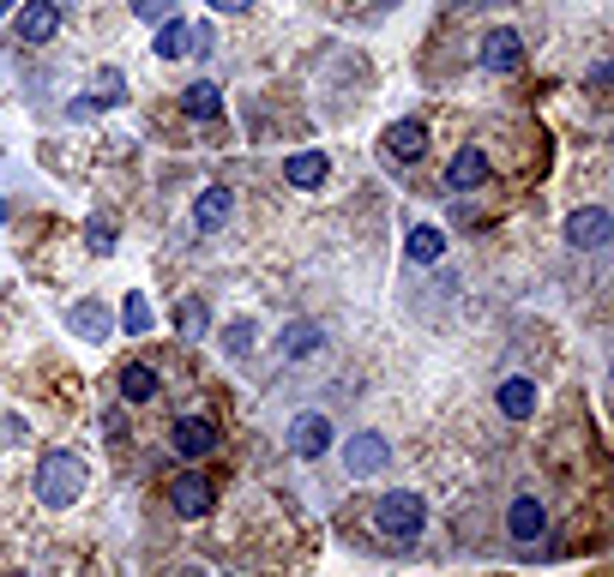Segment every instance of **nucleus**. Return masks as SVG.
Here are the masks:
<instances>
[{
	"instance_id": "nucleus-1",
	"label": "nucleus",
	"mask_w": 614,
	"mask_h": 577,
	"mask_svg": "<svg viewBox=\"0 0 614 577\" xmlns=\"http://www.w3.org/2000/svg\"><path fill=\"white\" fill-rule=\"evenodd\" d=\"M85 481H91V469H85L79 451H42V463H37V500L49 505V512L79 505L85 500Z\"/></svg>"
},
{
	"instance_id": "nucleus-2",
	"label": "nucleus",
	"mask_w": 614,
	"mask_h": 577,
	"mask_svg": "<svg viewBox=\"0 0 614 577\" xmlns=\"http://www.w3.org/2000/svg\"><path fill=\"white\" fill-rule=\"evenodd\" d=\"M374 529L386 541H398V548H410V541L428 529V505H422V493H410V488L379 493V500H374Z\"/></svg>"
},
{
	"instance_id": "nucleus-3",
	"label": "nucleus",
	"mask_w": 614,
	"mask_h": 577,
	"mask_svg": "<svg viewBox=\"0 0 614 577\" xmlns=\"http://www.w3.org/2000/svg\"><path fill=\"white\" fill-rule=\"evenodd\" d=\"M170 505H175V517H205L211 505H217L211 475H205V469H181V475L170 481Z\"/></svg>"
},
{
	"instance_id": "nucleus-4",
	"label": "nucleus",
	"mask_w": 614,
	"mask_h": 577,
	"mask_svg": "<svg viewBox=\"0 0 614 577\" xmlns=\"http://www.w3.org/2000/svg\"><path fill=\"white\" fill-rule=\"evenodd\" d=\"M289 451H296L301 463H319L331 451V422L319 410H301L296 422H289Z\"/></svg>"
},
{
	"instance_id": "nucleus-5",
	"label": "nucleus",
	"mask_w": 614,
	"mask_h": 577,
	"mask_svg": "<svg viewBox=\"0 0 614 577\" xmlns=\"http://www.w3.org/2000/svg\"><path fill=\"white\" fill-rule=\"evenodd\" d=\"M614 241V217L602 205H585L566 217V247H578V253H597V247Z\"/></svg>"
},
{
	"instance_id": "nucleus-6",
	"label": "nucleus",
	"mask_w": 614,
	"mask_h": 577,
	"mask_svg": "<svg viewBox=\"0 0 614 577\" xmlns=\"http://www.w3.org/2000/svg\"><path fill=\"white\" fill-rule=\"evenodd\" d=\"M170 446H175V457H211V451H217V427H211L205 415H181V422L170 427Z\"/></svg>"
},
{
	"instance_id": "nucleus-7",
	"label": "nucleus",
	"mask_w": 614,
	"mask_h": 577,
	"mask_svg": "<svg viewBox=\"0 0 614 577\" xmlns=\"http://www.w3.org/2000/svg\"><path fill=\"white\" fill-rule=\"evenodd\" d=\"M542 529H549V512H542V500H536V493H518V500L506 505V536L530 548V541H542Z\"/></svg>"
},
{
	"instance_id": "nucleus-8",
	"label": "nucleus",
	"mask_w": 614,
	"mask_h": 577,
	"mask_svg": "<svg viewBox=\"0 0 614 577\" xmlns=\"http://www.w3.org/2000/svg\"><path fill=\"white\" fill-rule=\"evenodd\" d=\"M488 180V156H483V145H458V156L446 163V187L452 192H476Z\"/></svg>"
},
{
	"instance_id": "nucleus-9",
	"label": "nucleus",
	"mask_w": 614,
	"mask_h": 577,
	"mask_svg": "<svg viewBox=\"0 0 614 577\" xmlns=\"http://www.w3.org/2000/svg\"><path fill=\"white\" fill-rule=\"evenodd\" d=\"M386 156L392 163H422L428 156V127L422 121H392L386 127Z\"/></svg>"
},
{
	"instance_id": "nucleus-10",
	"label": "nucleus",
	"mask_w": 614,
	"mask_h": 577,
	"mask_svg": "<svg viewBox=\"0 0 614 577\" xmlns=\"http://www.w3.org/2000/svg\"><path fill=\"white\" fill-rule=\"evenodd\" d=\"M483 66L488 73H518L524 66V37L518 30H488L483 37Z\"/></svg>"
},
{
	"instance_id": "nucleus-11",
	"label": "nucleus",
	"mask_w": 614,
	"mask_h": 577,
	"mask_svg": "<svg viewBox=\"0 0 614 577\" xmlns=\"http://www.w3.org/2000/svg\"><path fill=\"white\" fill-rule=\"evenodd\" d=\"M319 343H326V331H319L314 319H289L284 331H277V355L284 361H308Z\"/></svg>"
},
{
	"instance_id": "nucleus-12",
	"label": "nucleus",
	"mask_w": 614,
	"mask_h": 577,
	"mask_svg": "<svg viewBox=\"0 0 614 577\" xmlns=\"http://www.w3.org/2000/svg\"><path fill=\"white\" fill-rule=\"evenodd\" d=\"M229 211H236V199H229V187H205L193 205V229L199 235H217L223 223H229Z\"/></svg>"
},
{
	"instance_id": "nucleus-13",
	"label": "nucleus",
	"mask_w": 614,
	"mask_h": 577,
	"mask_svg": "<svg viewBox=\"0 0 614 577\" xmlns=\"http://www.w3.org/2000/svg\"><path fill=\"white\" fill-rule=\"evenodd\" d=\"M54 25H61V7L54 0H30L25 13H18V42H49Z\"/></svg>"
},
{
	"instance_id": "nucleus-14",
	"label": "nucleus",
	"mask_w": 614,
	"mask_h": 577,
	"mask_svg": "<svg viewBox=\"0 0 614 577\" xmlns=\"http://www.w3.org/2000/svg\"><path fill=\"white\" fill-rule=\"evenodd\" d=\"M326 175H331L326 151H296L284 163V180H289V187H301V192H308V187H326Z\"/></svg>"
},
{
	"instance_id": "nucleus-15",
	"label": "nucleus",
	"mask_w": 614,
	"mask_h": 577,
	"mask_svg": "<svg viewBox=\"0 0 614 577\" xmlns=\"http://www.w3.org/2000/svg\"><path fill=\"white\" fill-rule=\"evenodd\" d=\"M343 457H350V475H374V469H386V457H392V446H386V439H379V434H355Z\"/></svg>"
},
{
	"instance_id": "nucleus-16",
	"label": "nucleus",
	"mask_w": 614,
	"mask_h": 577,
	"mask_svg": "<svg viewBox=\"0 0 614 577\" xmlns=\"http://www.w3.org/2000/svg\"><path fill=\"white\" fill-rule=\"evenodd\" d=\"M115 391L127 403H151V398H158V373L145 367V361H127V367L115 373Z\"/></svg>"
},
{
	"instance_id": "nucleus-17",
	"label": "nucleus",
	"mask_w": 614,
	"mask_h": 577,
	"mask_svg": "<svg viewBox=\"0 0 614 577\" xmlns=\"http://www.w3.org/2000/svg\"><path fill=\"white\" fill-rule=\"evenodd\" d=\"M536 410V385L524 379V373H512V379H500V415L506 422H524V415Z\"/></svg>"
},
{
	"instance_id": "nucleus-18",
	"label": "nucleus",
	"mask_w": 614,
	"mask_h": 577,
	"mask_svg": "<svg viewBox=\"0 0 614 577\" xmlns=\"http://www.w3.org/2000/svg\"><path fill=\"white\" fill-rule=\"evenodd\" d=\"M181 109H187L193 121H217V115H223V90L199 78V85H187V90H181Z\"/></svg>"
},
{
	"instance_id": "nucleus-19",
	"label": "nucleus",
	"mask_w": 614,
	"mask_h": 577,
	"mask_svg": "<svg viewBox=\"0 0 614 577\" xmlns=\"http://www.w3.org/2000/svg\"><path fill=\"white\" fill-rule=\"evenodd\" d=\"M158 54H163V61H181V54H193V30H187L181 18H163V25H158Z\"/></svg>"
},
{
	"instance_id": "nucleus-20",
	"label": "nucleus",
	"mask_w": 614,
	"mask_h": 577,
	"mask_svg": "<svg viewBox=\"0 0 614 577\" xmlns=\"http://www.w3.org/2000/svg\"><path fill=\"white\" fill-rule=\"evenodd\" d=\"M404 247H410V259H416V265H434V259L446 253V235H440V229H428V223H416Z\"/></svg>"
},
{
	"instance_id": "nucleus-21",
	"label": "nucleus",
	"mask_w": 614,
	"mask_h": 577,
	"mask_svg": "<svg viewBox=\"0 0 614 577\" xmlns=\"http://www.w3.org/2000/svg\"><path fill=\"white\" fill-rule=\"evenodd\" d=\"M66 319H73V331L91 337V343H103V337H109V313L97 308V301H79V308L66 313Z\"/></svg>"
},
{
	"instance_id": "nucleus-22",
	"label": "nucleus",
	"mask_w": 614,
	"mask_h": 577,
	"mask_svg": "<svg viewBox=\"0 0 614 577\" xmlns=\"http://www.w3.org/2000/svg\"><path fill=\"white\" fill-rule=\"evenodd\" d=\"M175 331H181V337H205L211 331L205 301H181V308H175Z\"/></svg>"
},
{
	"instance_id": "nucleus-23",
	"label": "nucleus",
	"mask_w": 614,
	"mask_h": 577,
	"mask_svg": "<svg viewBox=\"0 0 614 577\" xmlns=\"http://www.w3.org/2000/svg\"><path fill=\"white\" fill-rule=\"evenodd\" d=\"M121 325H127L133 337H145V331H151V301H145L139 289H133V296L121 301Z\"/></svg>"
},
{
	"instance_id": "nucleus-24",
	"label": "nucleus",
	"mask_w": 614,
	"mask_h": 577,
	"mask_svg": "<svg viewBox=\"0 0 614 577\" xmlns=\"http://www.w3.org/2000/svg\"><path fill=\"white\" fill-rule=\"evenodd\" d=\"M223 349H229V355H248V349H253V325L236 319V325H229V337H223Z\"/></svg>"
},
{
	"instance_id": "nucleus-25",
	"label": "nucleus",
	"mask_w": 614,
	"mask_h": 577,
	"mask_svg": "<svg viewBox=\"0 0 614 577\" xmlns=\"http://www.w3.org/2000/svg\"><path fill=\"white\" fill-rule=\"evenodd\" d=\"M133 18H145V25H163V18H175V13H170V0H133Z\"/></svg>"
},
{
	"instance_id": "nucleus-26",
	"label": "nucleus",
	"mask_w": 614,
	"mask_h": 577,
	"mask_svg": "<svg viewBox=\"0 0 614 577\" xmlns=\"http://www.w3.org/2000/svg\"><path fill=\"white\" fill-rule=\"evenodd\" d=\"M91 253H115V229H109L103 217L91 223Z\"/></svg>"
},
{
	"instance_id": "nucleus-27",
	"label": "nucleus",
	"mask_w": 614,
	"mask_h": 577,
	"mask_svg": "<svg viewBox=\"0 0 614 577\" xmlns=\"http://www.w3.org/2000/svg\"><path fill=\"white\" fill-rule=\"evenodd\" d=\"M97 85H103V97H97V103H121V73H115V66H109V73L97 78Z\"/></svg>"
},
{
	"instance_id": "nucleus-28",
	"label": "nucleus",
	"mask_w": 614,
	"mask_h": 577,
	"mask_svg": "<svg viewBox=\"0 0 614 577\" xmlns=\"http://www.w3.org/2000/svg\"><path fill=\"white\" fill-rule=\"evenodd\" d=\"M205 7H211V13H229V18H241V13L253 7V0H205Z\"/></svg>"
},
{
	"instance_id": "nucleus-29",
	"label": "nucleus",
	"mask_w": 614,
	"mask_h": 577,
	"mask_svg": "<svg viewBox=\"0 0 614 577\" xmlns=\"http://www.w3.org/2000/svg\"><path fill=\"white\" fill-rule=\"evenodd\" d=\"M181 577H205V565H181Z\"/></svg>"
},
{
	"instance_id": "nucleus-30",
	"label": "nucleus",
	"mask_w": 614,
	"mask_h": 577,
	"mask_svg": "<svg viewBox=\"0 0 614 577\" xmlns=\"http://www.w3.org/2000/svg\"><path fill=\"white\" fill-rule=\"evenodd\" d=\"M13 7H18V0H0V18H7V13H13Z\"/></svg>"
},
{
	"instance_id": "nucleus-31",
	"label": "nucleus",
	"mask_w": 614,
	"mask_h": 577,
	"mask_svg": "<svg viewBox=\"0 0 614 577\" xmlns=\"http://www.w3.org/2000/svg\"><path fill=\"white\" fill-rule=\"evenodd\" d=\"M464 7H500V0H464Z\"/></svg>"
},
{
	"instance_id": "nucleus-32",
	"label": "nucleus",
	"mask_w": 614,
	"mask_h": 577,
	"mask_svg": "<svg viewBox=\"0 0 614 577\" xmlns=\"http://www.w3.org/2000/svg\"><path fill=\"white\" fill-rule=\"evenodd\" d=\"M0 223H7V199H0Z\"/></svg>"
},
{
	"instance_id": "nucleus-33",
	"label": "nucleus",
	"mask_w": 614,
	"mask_h": 577,
	"mask_svg": "<svg viewBox=\"0 0 614 577\" xmlns=\"http://www.w3.org/2000/svg\"><path fill=\"white\" fill-rule=\"evenodd\" d=\"M13 577H25V572H13Z\"/></svg>"
}]
</instances>
